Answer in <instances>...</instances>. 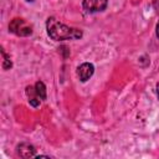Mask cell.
<instances>
[{
	"instance_id": "2",
	"label": "cell",
	"mask_w": 159,
	"mask_h": 159,
	"mask_svg": "<svg viewBox=\"0 0 159 159\" xmlns=\"http://www.w3.org/2000/svg\"><path fill=\"white\" fill-rule=\"evenodd\" d=\"M9 30L17 36H29L32 34V27L24 19H14L9 25Z\"/></svg>"
},
{
	"instance_id": "8",
	"label": "cell",
	"mask_w": 159,
	"mask_h": 159,
	"mask_svg": "<svg viewBox=\"0 0 159 159\" xmlns=\"http://www.w3.org/2000/svg\"><path fill=\"white\" fill-rule=\"evenodd\" d=\"M1 55H2V57H4V61H2V68L4 70H7V68H10L11 67V61H10V57L5 53V51L4 50H1Z\"/></svg>"
},
{
	"instance_id": "11",
	"label": "cell",
	"mask_w": 159,
	"mask_h": 159,
	"mask_svg": "<svg viewBox=\"0 0 159 159\" xmlns=\"http://www.w3.org/2000/svg\"><path fill=\"white\" fill-rule=\"evenodd\" d=\"M26 1H30V2H31V1H34V0H26Z\"/></svg>"
},
{
	"instance_id": "6",
	"label": "cell",
	"mask_w": 159,
	"mask_h": 159,
	"mask_svg": "<svg viewBox=\"0 0 159 159\" xmlns=\"http://www.w3.org/2000/svg\"><path fill=\"white\" fill-rule=\"evenodd\" d=\"M26 93H27V96H29V103H30L32 107H39L41 99L37 97V94H36V92H35V87L29 86V87L26 88Z\"/></svg>"
},
{
	"instance_id": "3",
	"label": "cell",
	"mask_w": 159,
	"mask_h": 159,
	"mask_svg": "<svg viewBox=\"0 0 159 159\" xmlns=\"http://www.w3.org/2000/svg\"><path fill=\"white\" fill-rule=\"evenodd\" d=\"M108 0H83V9L87 12H99L107 7Z\"/></svg>"
},
{
	"instance_id": "10",
	"label": "cell",
	"mask_w": 159,
	"mask_h": 159,
	"mask_svg": "<svg viewBox=\"0 0 159 159\" xmlns=\"http://www.w3.org/2000/svg\"><path fill=\"white\" fill-rule=\"evenodd\" d=\"M157 94H158V98H159V83L157 84Z\"/></svg>"
},
{
	"instance_id": "9",
	"label": "cell",
	"mask_w": 159,
	"mask_h": 159,
	"mask_svg": "<svg viewBox=\"0 0 159 159\" xmlns=\"http://www.w3.org/2000/svg\"><path fill=\"white\" fill-rule=\"evenodd\" d=\"M157 36H158V39H159V22H158V25H157Z\"/></svg>"
},
{
	"instance_id": "7",
	"label": "cell",
	"mask_w": 159,
	"mask_h": 159,
	"mask_svg": "<svg viewBox=\"0 0 159 159\" xmlns=\"http://www.w3.org/2000/svg\"><path fill=\"white\" fill-rule=\"evenodd\" d=\"M35 92H36V94H37V97L40 98V99H46V87H45V84H43V82H41V81H37L36 83H35Z\"/></svg>"
},
{
	"instance_id": "1",
	"label": "cell",
	"mask_w": 159,
	"mask_h": 159,
	"mask_svg": "<svg viewBox=\"0 0 159 159\" xmlns=\"http://www.w3.org/2000/svg\"><path fill=\"white\" fill-rule=\"evenodd\" d=\"M46 30L48 36L55 41H63V40H72L80 39L82 36L81 30L68 27L65 24L60 22L55 17H48L46 21Z\"/></svg>"
},
{
	"instance_id": "5",
	"label": "cell",
	"mask_w": 159,
	"mask_h": 159,
	"mask_svg": "<svg viewBox=\"0 0 159 159\" xmlns=\"http://www.w3.org/2000/svg\"><path fill=\"white\" fill-rule=\"evenodd\" d=\"M17 154L25 159L35 157V148H34V145H31L29 143H21L17 145Z\"/></svg>"
},
{
	"instance_id": "4",
	"label": "cell",
	"mask_w": 159,
	"mask_h": 159,
	"mask_svg": "<svg viewBox=\"0 0 159 159\" xmlns=\"http://www.w3.org/2000/svg\"><path fill=\"white\" fill-rule=\"evenodd\" d=\"M93 72H94V66L89 62H84L77 68V76L82 82H86L87 80H89Z\"/></svg>"
}]
</instances>
